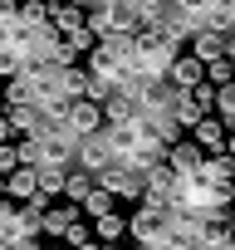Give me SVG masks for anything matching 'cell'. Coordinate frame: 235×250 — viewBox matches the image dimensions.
Masks as SVG:
<instances>
[{
  "label": "cell",
  "instance_id": "obj_6",
  "mask_svg": "<svg viewBox=\"0 0 235 250\" xmlns=\"http://www.w3.org/2000/svg\"><path fill=\"white\" fill-rule=\"evenodd\" d=\"M39 167H74V152L78 143L64 133V128H39Z\"/></svg>",
  "mask_w": 235,
  "mask_h": 250
},
{
  "label": "cell",
  "instance_id": "obj_5",
  "mask_svg": "<svg viewBox=\"0 0 235 250\" xmlns=\"http://www.w3.org/2000/svg\"><path fill=\"white\" fill-rule=\"evenodd\" d=\"M74 167H78V172H88V177H103L108 167H118V152H113V143H108L103 133H93V138H78Z\"/></svg>",
  "mask_w": 235,
  "mask_h": 250
},
{
  "label": "cell",
  "instance_id": "obj_25",
  "mask_svg": "<svg viewBox=\"0 0 235 250\" xmlns=\"http://www.w3.org/2000/svg\"><path fill=\"white\" fill-rule=\"evenodd\" d=\"M206 30H220V35L235 30V0H215L211 15H206Z\"/></svg>",
  "mask_w": 235,
  "mask_h": 250
},
{
  "label": "cell",
  "instance_id": "obj_3",
  "mask_svg": "<svg viewBox=\"0 0 235 250\" xmlns=\"http://www.w3.org/2000/svg\"><path fill=\"white\" fill-rule=\"evenodd\" d=\"M172 206H137L128 216V235L137 245H167V230H172Z\"/></svg>",
  "mask_w": 235,
  "mask_h": 250
},
{
  "label": "cell",
  "instance_id": "obj_2",
  "mask_svg": "<svg viewBox=\"0 0 235 250\" xmlns=\"http://www.w3.org/2000/svg\"><path fill=\"white\" fill-rule=\"evenodd\" d=\"M215 113V88L211 83H196V88H176V98H172V118H176V128L181 133H191L201 118H211Z\"/></svg>",
  "mask_w": 235,
  "mask_h": 250
},
{
  "label": "cell",
  "instance_id": "obj_46",
  "mask_svg": "<svg viewBox=\"0 0 235 250\" xmlns=\"http://www.w3.org/2000/svg\"><path fill=\"white\" fill-rule=\"evenodd\" d=\"M220 250H235V240H230V245H220Z\"/></svg>",
  "mask_w": 235,
  "mask_h": 250
},
{
  "label": "cell",
  "instance_id": "obj_42",
  "mask_svg": "<svg viewBox=\"0 0 235 250\" xmlns=\"http://www.w3.org/2000/svg\"><path fill=\"white\" fill-rule=\"evenodd\" d=\"M103 250H123V240H118V245H103Z\"/></svg>",
  "mask_w": 235,
  "mask_h": 250
},
{
  "label": "cell",
  "instance_id": "obj_4",
  "mask_svg": "<svg viewBox=\"0 0 235 250\" xmlns=\"http://www.w3.org/2000/svg\"><path fill=\"white\" fill-rule=\"evenodd\" d=\"M93 182L103 191H113V196H128V201H142L147 196V167H137V162H118V167H108Z\"/></svg>",
  "mask_w": 235,
  "mask_h": 250
},
{
  "label": "cell",
  "instance_id": "obj_22",
  "mask_svg": "<svg viewBox=\"0 0 235 250\" xmlns=\"http://www.w3.org/2000/svg\"><path fill=\"white\" fill-rule=\"evenodd\" d=\"M93 235H98V245H118V240L128 235V216H113V211L98 216L93 221Z\"/></svg>",
  "mask_w": 235,
  "mask_h": 250
},
{
  "label": "cell",
  "instance_id": "obj_33",
  "mask_svg": "<svg viewBox=\"0 0 235 250\" xmlns=\"http://www.w3.org/2000/svg\"><path fill=\"white\" fill-rule=\"evenodd\" d=\"M20 69H25V54L15 44H0V79H15Z\"/></svg>",
  "mask_w": 235,
  "mask_h": 250
},
{
  "label": "cell",
  "instance_id": "obj_28",
  "mask_svg": "<svg viewBox=\"0 0 235 250\" xmlns=\"http://www.w3.org/2000/svg\"><path fill=\"white\" fill-rule=\"evenodd\" d=\"M69 182V167H39V196H59Z\"/></svg>",
  "mask_w": 235,
  "mask_h": 250
},
{
  "label": "cell",
  "instance_id": "obj_43",
  "mask_svg": "<svg viewBox=\"0 0 235 250\" xmlns=\"http://www.w3.org/2000/svg\"><path fill=\"white\" fill-rule=\"evenodd\" d=\"M0 196H5V177H0Z\"/></svg>",
  "mask_w": 235,
  "mask_h": 250
},
{
  "label": "cell",
  "instance_id": "obj_38",
  "mask_svg": "<svg viewBox=\"0 0 235 250\" xmlns=\"http://www.w3.org/2000/svg\"><path fill=\"white\" fill-rule=\"evenodd\" d=\"M225 152H230V157H235V128H230V138H225Z\"/></svg>",
  "mask_w": 235,
  "mask_h": 250
},
{
  "label": "cell",
  "instance_id": "obj_1",
  "mask_svg": "<svg viewBox=\"0 0 235 250\" xmlns=\"http://www.w3.org/2000/svg\"><path fill=\"white\" fill-rule=\"evenodd\" d=\"M176 54L181 49H172L157 25L152 30H137L133 35V79H167L172 64H176Z\"/></svg>",
  "mask_w": 235,
  "mask_h": 250
},
{
  "label": "cell",
  "instance_id": "obj_14",
  "mask_svg": "<svg viewBox=\"0 0 235 250\" xmlns=\"http://www.w3.org/2000/svg\"><path fill=\"white\" fill-rule=\"evenodd\" d=\"M5 196H10V201L39 196V167H15V172L5 177Z\"/></svg>",
  "mask_w": 235,
  "mask_h": 250
},
{
  "label": "cell",
  "instance_id": "obj_37",
  "mask_svg": "<svg viewBox=\"0 0 235 250\" xmlns=\"http://www.w3.org/2000/svg\"><path fill=\"white\" fill-rule=\"evenodd\" d=\"M10 138H15V128H10V118L0 113V143H10Z\"/></svg>",
  "mask_w": 235,
  "mask_h": 250
},
{
  "label": "cell",
  "instance_id": "obj_8",
  "mask_svg": "<svg viewBox=\"0 0 235 250\" xmlns=\"http://www.w3.org/2000/svg\"><path fill=\"white\" fill-rule=\"evenodd\" d=\"M196 240H201L206 250L230 245V240H235V206H230V211H206L201 226H196Z\"/></svg>",
  "mask_w": 235,
  "mask_h": 250
},
{
  "label": "cell",
  "instance_id": "obj_17",
  "mask_svg": "<svg viewBox=\"0 0 235 250\" xmlns=\"http://www.w3.org/2000/svg\"><path fill=\"white\" fill-rule=\"evenodd\" d=\"M83 25H88V10H83V5H69V0L54 5V15H49V30H54V35H74V30H83Z\"/></svg>",
  "mask_w": 235,
  "mask_h": 250
},
{
  "label": "cell",
  "instance_id": "obj_24",
  "mask_svg": "<svg viewBox=\"0 0 235 250\" xmlns=\"http://www.w3.org/2000/svg\"><path fill=\"white\" fill-rule=\"evenodd\" d=\"M49 15H54L49 0H25V5H20V25L25 30H49Z\"/></svg>",
  "mask_w": 235,
  "mask_h": 250
},
{
  "label": "cell",
  "instance_id": "obj_30",
  "mask_svg": "<svg viewBox=\"0 0 235 250\" xmlns=\"http://www.w3.org/2000/svg\"><path fill=\"white\" fill-rule=\"evenodd\" d=\"M215 118L225 123V128H235V83L215 88Z\"/></svg>",
  "mask_w": 235,
  "mask_h": 250
},
{
  "label": "cell",
  "instance_id": "obj_15",
  "mask_svg": "<svg viewBox=\"0 0 235 250\" xmlns=\"http://www.w3.org/2000/svg\"><path fill=\"white\" fill-rule=\"evenodd\" d=\"M133 118H137V103H133L128 88H118V93L103 103V123H108V128H123V123H133Z\"/></svg>",
  "mask_w": 235,
  "mask_h": 250
},
{
  "label": "cell",
  "instance_id": "obj_47",
  "mask_svg": "<svg viewBox=\"0 0 235 250\" xmlns=\"http://www.w3.org/2000/svg\"><path fill=\"white\" fill-rule=\"evenodd\" d=\"M230 44H235V30H230Z\"/></svg>",
  "mask_w": 235,
  "mask_h": 250
},
{
  "label": "cell",
  "instance_id": "obj_35",
  "mask_svg": "<svg viewBox=\"0 0 235 250\" xmlns=\"http://www.w3.org/2000/svg\"><path fill=\"white\" fill-rule=\"evenodd\" d=\"M83 240H93V226H83V221H74V226L64 230V245H69V250H78Z\"/></svg>",
  "mask_w": 235,
  "mask_h": 250
},
{
  "label": "cell",
  "instance_id": "obj_40",
  "mask_svg": "<svg viewBox=\"0 0 235 250\" xmlns=\"http://www.w3.org/2000/svg\"><path fill=\"white\" fill-rule=\"evenodd\" d=\"M225 59H230V69H235V44H230V49H225Z\"/></svg>",
  "mask_w": 235,
  "mask_h": 250
},
{
  "label": "cell",
  "instance_id": "obj_48",
  "mask_svg": "<svg viewBox=\"0 0 235 250\" xmlns=\"http://www.w3.org/2000/svg\"><path fill=\"white\" fill-rule=\"evenodd\" d=\"M0 250H5V245H0Z\"/></svg>",
  "mask_w": 235,
  "mask_h": 250
},
{
  "label": "cell",
  "instance_id": "obj_44",
  "mask_svg": "<svg viewBox=\"0 0 235 250\" xmlns=\"http://www.w3.org/2000/svg\"><path fill=\"white\" fill-rule=\"evenodd\" d=\"M0 108H5V88H0Z\"/></svg>",
  "mask_w": 235,
  "mask_h": 250
},
{
  "label": "cell",
  "instance_id": "obj_45",
  "mask_svg": "<svg viewBox=\"0 0 235 250\" xmlns=\"http://www.w3.org/2000/svg\"><path fill=\"white\" fill-rule=\"evenodd\" d=\"M49 250H69V245H49Z\"/></svg>",
  "mask_w": 235,
  "mask_h": 250
},
{
  "label": "cell",
  "instance_id": "obj_16",
  "mask_svg": "<svg viewBox=\"0 0 235 250\" xmlns=\"http://www.w3.org/2000/svg\"><path fill=\"white\" fill-rule=\"evenodd\" d=\"M201 182H211V187H235V157H230V152L206 157V162H201Z\"/></svg>",
  "mask_w": 235,
  "mask_h": 250
},
{
  "label": "cell",
  "instance_id": "obj_13",
  "mask_svg": "<svg viewBox=\"0 0 235 250\" xmlns=\"http://www.w3.org/2000/svg\"><path fill=\"white\" fill-rule=\"evenodd\" d=\"M167 83H172V88H196V83H206V64H201L191 49H181L176 64H172V74H167Z\"/></svg>",
  "mask_w": 235,
  "mask_h": 250
},
{
  "label": "cell",
  "instance_id": "obj_39",
  "mask_svg": "<svg viewBox=\"0 0 235 250\" xmlns=\"http://www.w3.org/2000/svg\"><path fill=\"white\" fill-rule=\"evenodd\" d=\"M78 250H103V245H98V240H83V245H78Z\"/></svg>",
  "mask_w": 235,
  "mask_h": 250
},
{
  "label": "cell",
  "instance_id": "obj_20",
  "mask_svg": "<svg viewBox=\"0 0 235 250\" xmlns=\"http://www.w3.org/2000/svg\"><path fill=\"white\" fill-rule=\"evenodd\" d=\"M44 211H49V196H30V201H20V230H25V235H39Z\"/></svg>",
  "mask_w": 235,
  "mask_h": 250
},
{
  "label": "cell",
  "instance_id": "obj_27",
  "mask_svg": "<svg viewBox=\"0 0 235 250\" xmlns=\"http://www.w3.org/2000/svg\"><path fill=\"white\" fill-rule=\"evenodd\" d=\"M113 93H118V83H108V79H98V74H88V79H83V98H88V103H98V108H103Z\"/></svg>",
  "mask_w": 235,
  "mask_h": 250
},
{
  "label": "cell",
  "instance_id": "obj_7",
  "mask_svg": "<svg viewBox=\"0 0 235 250\" xmlns=\"http://www.w3.org/2000/svg\"><path fill=\"white\" fill-rule=\"evenodd\" d=\"M108 123H103V108L98 103H88V98H74L69 103V113H64V133L78 143V138H93V133H103Z\"/></svg>",
  "mask_w": 235,
  "mask_h": 250
},
{
  "label": "cell",
  "instance_id": "obj_10",
  "mask_svg": "<svg viewBox=\"0 0 235 250\" xmlns=\"http://www.w3.org/2000/svg\"><path fill=\"white\" fill-rule=\"evenodd\" d=\"M186 138H191V143H196L206 157H215V152H225V138H230V128H225V123H220L215 113H211V118H201V123H196V128H191Z\"/></svg>",
  "mask_w": 235,
  "mask_h": 250
},
{
  "label": "cell",
  "instance_id": "obj_41",
  "mask_svg": "<svg viewBox=\"0 0 235 250\" xmlns=\"http://www.w3.org/2000/svg\"><path fill=\"white\" fill-rule=\"evenodd\" d=\"M137 250H167V245H137Z\"/></svg>",
  "mask_w": 235,
  "mask_h": 250
},
{
  "label": "cell",
  "instance_id": "obj_12",
  "mask_svg": "<svg viewBox=\"0 0 235 250\" xmlns=\"http://www.w3.org/2000/svg\"><path fill=\"white\" fill-rule=\"evenodd\" d=\"M186 49H191L201 64H211V59H225V49H230V35H220V30H206V25H201V30L191 35V44H186Z\"/></svg>",
  "mask_w": 235,
  "mask_h": 250
},
{
  "label": "cell",
  "instance_id": "obj_36",
  "mask_svg": "<svg viewBox=\"0 0 235 250\" xmlns=\"http://www.w3.org/2000/svg\"><path fill=\"white\" fill-rule=\"evenodd\" d=\"M20 167V152H15V143H0V177H10Z\"/></svg>",
  "mask_w": 235,
  "mask_h": 250
},
{
  "label": "cell",
  "instance_id": "obj_19",
  "mask_svg": "<svg viewBox=\"0 0 235 250\" xmlns=\"http://www.w3.org/2000/svg\"><path fill=\"white\" fill-rule=\"evenodd\" d=\"M10 240H25V230H20V201L0 196V245H10Z\"/></svg>",
  "mask_w": 235,
  "mask_h": 250
},
{
  "label": "cell",
  "instance_id": "obj_26",
  "mask_svg": "<svg viewBox=\"0 0 235 250\" xmlns=\"http://www.w3.org/2000/svg\"><path fill=\"white\" fill-rule=\"evenodd\" d=\"M113 201H118L113 191H103V187H93V191H88V196H83L78 206H83V216H88V221H98V216H108V211H113Z\"/></svg>",
  "mask_w": 235,
  "mask_h": 250
},
{
  "label": "cell",
  "instance_id": "obj_34",
  "mask_svg": "<svg viewBox=\"0 0 235 250\" xmlns=\"http://www.w3.org/2000/svg\"><path fill=\"white\" fill-rule=\"evenodd\" d=\"M15 152H20V167H39V138H20Z\"/></svg>",
  "mask_w": 235,
  "mask_h": 250
},
{
  "label": "cell",
  "instance_id": "obj_31",
  "mask_svg": "<svg viewBox=\"0 0 235 250\" xmlns=\"http://www.w3.org/2000/svg\"><path fill=\"white\" fill-rule=\"evenodd\" d=\"M211 5H215V0H172V10H176V15H186V20H196V25H206Z\"/></svg>",
  "mask_w": 235,
  "mask_h": 250
},
{
  "label": "cell",
  "instance_id": "obj_9",
  "mask_svg": "<svg viewBox=\"0 0 235 250\" xmlns=\"http://www.w3.org/2000/svg\"><path fill=\"white\" fill-rule=\"evenodd\" d=\"M172 191H176V172L162 157V162L147 167V196H142V206H172Z\"/></svg>",
  "mask_w": 235,
  "mask_h": 250
},
{
  "label": "cell",
  "instance_id": "obj_32",
  "mask_svg": "<svg viewBox=\"0 0 235 250\" xmlns=\"http://www.w3.org/2000/svg\"><path fill=\"white\" fill-rule=\"evenodd\" d=\"M206 83H211V88H225V83H235V69H230V59H211V64H206Z\"/></svg>",
  "mask_w": 235,
  "mask_h": 250
},
{
  "label": "cell",
  "instance_id": "obj_29",
  "mask_svg": "<svg viewBox=\"0 0 235 250\" xmlns=\"http://www.w3.org/2000/svg\"><path fill=\"white\" fill-rule=\"evenodd\" d=\"M93 187H98V182H93L88 172H78V167H69V182H64V196H69V201H83V196H88Z\"/></svg>",
  "mask_w": 235,
  "mask_h": 250
},
{
  "label": "cell",
  "instance_id": "obj_21",
  "mask_svg": "<svg viewBox=\"0 0 235 250\" xmlns=\"http://www.w3.org/2000/svg\"><path fill=\"white\" fill-rule=\"evenodd\" d=\"M5 118H10L15 138H35V133H39V108H35V103H25V108H5Z\"/></svg>",
  "mask_w": 235,
  "mask_h": 250
},
{
  "label": "cell",
  "instance_id": "obj_23",
  "mask_svg": "<svg viewBox=\"0 0 235 250\" xmlns=\"http://www.w3.org/2000/svg\"><path fill=\"white\" fill-rule=\"evenodd\" d=\"M25 103H35V79L30 74L5 79V108H25Z\"/></svg>",
  "mask_w": 235,
  "mask_h": 250
},
{
  "label": "cell",
  "instance_id": "obj_18",
  "mask_svg": "<svg viewBox=\"0 0 235 250\" xmlns=\"http://www.w3.org/2000/svg\"><path fill=\"white\" fill-rule=\"evenodd\" d=\"M78 221V206H49L44 211V226H39V235H54V240H64V230Z\"/></svg>",
  "mask_w": 235,
  "mask_h": 250
},
{
  "label": "cell",
  "instance_id": "obj_11",
  "mask_svg": "<svg viewBox=\"0 0 235 250\" xmlns=\"http://www.w3.org/2000/svg\"><path fill=\"white\" fill-rule=\"evenodd\" d=\"M201 162H206V152H201L191 138H181V143L167 147V167H172L176 177H201Z\"/></svg>",
  "mask_w": 235,
  "mask_h": 250
}]
</instances>
